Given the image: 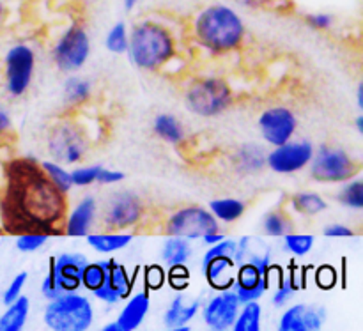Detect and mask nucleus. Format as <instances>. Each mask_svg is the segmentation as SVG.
Returning <instances> with one entry per match:
<instances>
[{
  "label": "nucleus",
  "mask_w": 363,
  "mask_h": 331,
  "mask_svg": "<svg viewBox=\"0 0 363 331\" xmlns=\"http://www.w3.org/2000/svg\"><path fill=\"white\" fill-rule=\"evenodd\" d=\"M240 6L252 7V9H261V7H268L273 0H236Z\"/></svg>",
  "instance_id": "3c124183"
},
{
  "label": "nucleus",
  "mask_w": 363,
  "mask_h": 331,
  "mask_svg": "<svg viewBox=\"0 0 363 331\" xmlns=\"http://www.w3.org/2000/svg\"><path fill=\"white\" fill-rule=\"evenodd\" d=\"M123 2H124V7H126L128 11H131L133 7H137V4L140 2V0H123Z\"/></svg>",
  "instance_id": "5fc2aeb1"
},
{
  "label": "nucleus",
  "mask_w": 363,
  "mask_h": 331,
  "mask_svg": "<svg viewBox=\"0 0 363 331\" xmlns=\"http://www.w3.org/2000/svg\"><path fill=\"white\" fill-rule=\"evenodd\" d=\"M337 201L346 208L360 211L363 209V181L362 179H350L346 181L342 190L339 191Z\"/></svg>",
  "instance_id": "c9c22d12"
},
{
  "label": "nucleus",
  "mask_w": 363,
  "mask_h": 331,
  "mask_svg": "<svg viewBox=\"0 0 363 331\" xmlns=\"http://www.w3.org/2000/svg\"><path fill=\"white\" fill-rule=\"evenodd\" d=\"M357 130L358 133H363V116L357 117Z\"/></svg>",
  "instance_id": "13d9d810"
},
{
  "label": "nucleus",
  "mask_w": 363,
  "mask_h": 331,
  "mask_svg": "<svg viewBox=\"0 0 363 331\" xmlns=\"http://www.w3.org/2000/svg\"><path fill=\"white\" fill-rule=\"evenodd\" d=\"M238 170L245 174H254L266 165V155L259 145H243L234 156Z\"/></svg>",
  "instance_id": "c85d7f7f"
},
{
  "label": "nucleus",
  "mask_w": 363,
  "mask_h": 331,
  "mask_svg": "<svg viewBox=\"0 0 363 331\" xmlns=\"http://www.w3.org/2000/svg\"><path fill=\"white\" fill-rule=\"evenodd\" d=\"M163 264L167 268H174V266H186V262L191 257V245L188 240L183 237L169 236L162 245V252H160Z\"/></svg>",
  "instance_id": "b1692460"
},
{
  "label": "nucleus",
  "mask_w": 363,
  "mask_h": 331,
  "mask_svg": "<svg viewBox=\"0 0 363 331\" xmlns=\"http://www.w3.org/2000/svg\"><path fill=\"white\" fill-rule=\"evenodd\" d=\"M245 209L247 206L240 198H216L209 202V213L215 216L216 222L222 223L238 222L245 215Z\"/></svg>",
  "instance_id": "a878e982"
},
{
  "label": "nucleus",
  "mask_w": 363,
  "mask_h": 331,
  "mask_svg": "<svg viewBox=\"0 0 363 331\" xmlns=\"http://www.w3.org/2000/svg\"><path fill=\"white\" fill-rule=\"evenodd\" d=\"M262 229H264L266 236L269 237H284L286 234L293 232V223H291L289 216L284 211L277 209V211H269L262 220Z\"/></svg>",
  "instance_id": "2f4dec72"
},
{
  "label": "nucleus",
  "mask_w": 363,
  "mask_h": 331,
  "mask_svg": "<svg viewBox=\"0 0 363 331\" xmlns=\"http://www.w3.org/2000/svg\"><path fill=\"white\" fill-rule=\"evenodd\" d=\"M99 331H121V330L117 328V325H116V322H108V325H105V326H103V328L99 330Z\"/></svg>",
  "instance_id": "6e6d98bb"
},
{
  "label": "nucleus",
  "mask_w": 363,
  "mask_h": 331,
  "mask_svg": "<svg viewBox=\"0 0 363 331\" xmlns=\"http://www.w3.org/2000/svg\"><path fill=\"white\" fill-rule=\"evenodd\" d=\"M326 308L311 303H294L282 312L277 331H323Z\"/></svg>",
  "instance_id": "dca6fc26"
},
{
  "label": "nucleus",
  "mask_w": 363,
  "mask_h": 331,
  "mask_svg": "<svg viewBox=\"0 0 363 331\" xmlns=\"http://www.w3.org/2000/svg\"><path fill=\"white\" fill-rule=\"evenodd\" d=\"M142 213H144V206L138 195L131 191H117L110 197L103 209V227L110 232H124L140 222Z\"/></svg>",
  "instance_id": "f8f14e48"
},
{
  "label": "nucleus",
  "mask_w": 363,
  "mask_h": 331,
  "mask_svg": "<svg viewBox=\"0 0 363 331\" xmlns=\"http://www.w3.org/2000/svg\"><path fill=\"white\" fill-rule=\"evenodd\" d=\"M106 271H108V261L87 262L84 273H82V287L89 293H94L105 282Z\"/></svg>",
  "instance_id": "473e14b6"
},
{
  "label": "nucleus",
  "mask_w": 363,
  "mask_h": 331,
  "mask_svg": "<svg viewBox=\"0 0 363 331\" xmlns=\"http://www.w3.org/2000/svg\"><path fill=\"white\" fill-rule=\"evenodd\" d=\"M169 276H167V280H169L170 286L174 287L176 291H183L186 289L188 284H190V273H188V269L184 268V266H174V268H169Z\"/></svg>",
  "instance_id": "79ce46f5"
},
{
  "label": "nucleus",
  "mask_w": 363,
  "mask_h": 331,
  "mask_svg": "<svg viewBox=\"0 0 363 331\" xmlns=\"http://www.w3.org/2000/svg\"><path fill=\"white\" fill-rule=\"evenodd\" d=\"M229 331H262V307L259 301L241 305L240 314Z\"/></svg>",
  "instance_id": "cd10ccee"
},
{
  "label": "nucleus",
  "mask_w": 363,
  "mask_h": 331,
  "mask_svg": "<svg viewBox=\"0 0 363 331\" xmlns=\"http://www.w3.org/2000/svg\"><path fill=\"white\" fill-rule=\"evenodd\" d=\"M284 240V248L286 252H289L291 255L294 257H305L312 252L314 248V236L311 234H296V232H289L282 237Z\"/></svg>",
  "instance_id": "e433bc0d"
},
{
  "label": "nucleus",
  "mask_w": 363,
  "mask_h": 331,
  "mask_svg": "<svg viewBox=\"0 0 363 331\" xmlns=\"http://www.w3.org/2000/svg\"><path fill=\"white\" fill-rule=\"evenodd\" d=\"M234 252H236V240L225 237L220 243L211 245L202 255V275L211 289L225 291L233 287L238 268L234 262Z\"/></svg>",
  "instance_id": "6e6552de"
},
{
  "label": "nucleus",
  "mask_w": 363,
  "mask_h": 331,
  "mask_svg": "<svg viewBox=\"0 0 363 331\" xmlns=\"http://www.w3.org/2000/svg\"><path fill=\"white\" fill-rule=\"evenodd\" d=\"M300 291V284H298V279L294 273H287V275H282V279L279 280V286H277L275 293H273L272 303L275 305L277 308H282L289 303L294 298V294Z\"/></svg>",
  "instance_id": "f704fd0d"
},
{
  "label": "nucleus",
  "mask_w": 363,
  "mask_h": 331,
  "mask_svg": "<svg viewBox=\"0 0 363 331\" xmlns=\"http://www.w3.org/2000/svg\"><path fill=\"white\" fill-rule=\"evenodd\" d=\"M220 222L209 213V209L201 206H188L177 209L169 216L165 225L167 236L183 237L188 241L204 240L209 234L220 232Z\"/></svg>",
  "instance_id": "1a4fd4ad"
},
{
  "label": "nucleus",
  "mask_w": 363,
  "mask_h": 331,
  "mask_svg": "<svg viewBox=\"0 0 363 331\" xmlns=\"http://www.w3.org/2000/svg\"><path fill=\"white\" fill-rule=\"evenodd\" d=\"M43 170L46 172V176L52 179V183L59 188L64 193H69L71 188H73V181H71V172L64 169L60 163L57 162H41Z\"/></svg>",
  "instance_id": "4c0bfd02"
},
{
  "label": "nucleus",
  "mask_w": 363,
  "mask_h": 331,
  "mask_svg": "<svg viewBox=\"0 0 363 331\" xmlns=\"http://www.w3.org/2000/svg\"><path fill=\"white\" fill-rule=\"evenodd\" d=\"M124 179L123 172H117V170H108V169H101L98 176V183L99 184H117Z\"/></svg>",
  "instance_id": "8fccbe9b"
},
{
  "label": "nucleus",
  "mask_w": 363,
  "mask_h": 331,
  "mask_svg": "<svg viewBox=\"0 0 363 331\" xmlns=\"http://www.w3.org/2000/svg\"><path fill=\"white\" fill-rule=\"evenodd\" d=\"M357 99H358V108H363V85H358V91H357Z\"/></svg>",
  "instance_id": "864d4df0"
},
{
  "label": "nucleus",
  "mask_w": 363,
  "mask_h": 331,
  "mask_svg": "<svg viewBox=\"0 0 363 331\" xmlns=\"http://www.w3.org/2000/svg\"><path fill=\"white\" fill-rule=\"evenodd\" d=\"M209 331H216V330H209Z\"/></svg>",
  "instance_id": "052dcab7"
},
{
  "label": "nucleus",
  "mask_w": 363,
  "mask_h": 331,
  "mask_svg": "<svg viewBox=\"0 0 363 331\" xmlns=\"http://www.w3.org/2000/svg\"><path fill=\"white\" fill-rule=\"evenodd\" d=\"M41 293L43 296L46 298V300H55L57 296H60V291L59 287H57V282H55V276H53V271L52 268L48 266V273H46V276L43 279V284H41Z\"/></svg>",
  "instance_id": "49530a36"
},
{
  "label": "nucleus",
  "mask_w": 363,
  "mask_h": 331,
  "mask_svg": "<svg viewBox=\"0 0 363 331\" xmlns=\"http://www.w3.org/2000/svg\"><path fill=\"white\" fill-rule=\"evenodd\" d=\"M35 69V53L25 43L13 45L4 57L6 91L13 98H21L32 84Z\"/></svg>",
  "instance_id": "9d476101"
},
{
  "label": "nucleus",
  "mask_w": 363,
  "mask_h": 331,
  "mask_svg": "<svg viewBox=\"0 0 363 331\" xmlns=\"http://www.w3.org/2000/svg\"><path fill=\"white\" fill-rule=\"evenodd\" d=\"M128 57L144 71H158L177 57L174 32L158 20H142L130 30Z\"/></svg>",
  "instance_id": "7ed1b4c3"
},
{
  "label": "nucleus",
  "mask_w": 363,
  "mask_h": 331,
  "mask_svg": "<svg viewBox=\"0 0 363 331\" xmlns=\"http://www.w3.org/2000/svg\"><path fill=\"white\" fill-rule=\"evenodd\" d=\"M323 234H325L326 237H330V240H346V237L354 236V230L342 225V223H332V225L325 227Z\"/></svg>",
  "instance_id": "de8ad7c7"
},
{
  "label": "nucleus",
  "mask_w": 363,
  "mask_h": 331,
  "mask_svg": "<svg viewBox=\"0 0 363 331\" xmlns=\"http://www.w3.org/2000/svg\"><path fill=\"white\" fill-rule=\"evenodd\" d=\"M165 271L160 266H151V268L145 269V286H147V291L160 289L165 284Z\"/></svg>",
  "instance_id": "a18cd8bd"
},
{
  "label": "nucleus",
  "mask_w": 363,
  "mask_h": 331,
  "mask_svg": "<svg viewBox=\"0 0 363 331\" xmlns=\"http://www.w3.org/2000/svg\"><path fill=\"white\" fill-rule=\"evenodd\" d=\"M291 208L303 216H315L326 211L328 204L315 191H300V193H294L291 197Z\"/></svg>",
  "instance_id": "c756f323"
},
{
  "label": "nucleus",
  "mask_w": 363,
  "mask_h": 331,
  "mask_svg": "<svg viewBox=\"0 0 363 331\" xmlns=\"http://www.w3.org/2000/svg\"><path fill=\"white\" fill-rule=\"evenodd\" d=\"M91 55V38L82 23H71L53 45L52 57L64 73L80 71Z\"/></svg>",
  "instance_id": "0eeeda50"
},
{
  "label": "nucleus",
  "mask_w": 363,
  "mask_h": 331,
  "mask_svg": "<svg viewBox=\"0 0 363 331\" xmlns=\"http://www.w3.org/2000/svg\"><path fill=\"white\" fill-rule=\"evenodd\" d=\"M85 240H87L89 247L98 254H113V252L126 248L133 241V236L128 232H98L89 234Z\"/></svg>",
  "instance_id": "393cba45"
},
{
  "label": "nucleus",
  "mask_w": 363,
  "mask_h": 331,
  "mask_svg": "<svg viewBox=\"0 0 363 331\" xmlns=\"http://www.w3.org/2000/svg\"><path fill=\"white\" fill-rule=\"evenodd\" d=\"M4 18H6V2L0 0V23L4 21Z\"/></svg>",
  "instance_id": "4d7b16f0"
},
{
  "label": "nucleus",
  "mask_w": 363,
  "mask_h": 331,
  "mask_svg": "<svg viewBox=\"0 0 363 331\" xmlns=\"http://www.w3.org/2000/svg\"><path fill=\"white\" fill-rule=\"evenodd\" d=\"M194 41L213 55H223L240 48L247 35L243 18L225 4L204 7L191 23Z\"/></svg>",
  "instance_id": "f03ea898"
},
{
  "label": "nucleus",
  "mask_w": 363,
  "mask_h": 331,
  "mask_svg": "<svg viewBox=\"0 0 363 331\" xmlns=\"http://www.w3.org/2000/svg\"><path fill=\"white\" fill-rule=\"evenodd\" d=\"M269 282H272V276L259 271L250 262H243L236 268V275H234L230 289L238 296L240 303L245 305L261 300L266 291L269 289Z\"/></svg>",
  "instance_id": "a211bd4d"
},
{
  "label": "nucleus",
  "mask_w": 363,
  "mask_h": 331,
  "mask_svg": "<svg viewBox=\"0 0 363 331\" xmlns=\"http://www.w3.org/2000/svg\"><path fill=\"white\" fill-rule=\"evenodd\" d=\"M27 279H28L27 271H21V273H18L13 280H11L9 286L6 287V291H4V294H2V303L6 305V307L7 305L14 303V301H16L20 296H23V289H25V286H27Z\"/></svg>",
  "instance_id": "ea45409f"
},
{
  "label": "nucleus",
  "mask_w": 363,
  "mask_h": 331,
  "mask_svg": "<svg viewBox=\"0 0 363 331\" xmlns=\"http://www.w3.org/2000/svg\"><path fill=\"white\" fill-rule=\"evenodd\" d=\"M101 165H89V167H80V169L71 170V181H73V186H91V184L98 183V176L101 172Z\"/></svg>",
  "instance_id": "58836bf2"
},
{
  "label": "nucleus",
  "mask_w": 363,
  "mask_h": 331,
  "mask_svg": "<svg viewBox=\"0 0 363 331\" xmlns=\"http://www.w3.org/2000/svg\"><path fill=\"white\" fill-rule=\"evenodd\" d=\"M314 145L307 140L294 142L273 147L269 155H266V167L277 174H294L308 167L314 156Z\"/></svg>",
  "instance_id": "ddd939ff"
},
{
  "label": "nucleus",
  "mask_w": 363,
  "mask_h": 331,
  "mask_svg": "<svg viewBox=\"0 0 363 331\" xmlns=\"http://www.w3.org/2000/svg\"><path fill=\"white\" fill-rule=\"evenodd\" d=\"M48 149L50 155L53 156V162L60 163V165L62 163L74 165V163L82 162L87 152V137L78 124L71 123V120H62V123H57L50 131Z\"/></svg>",
  "instance_id": "9b49d317"
},
{
  "label": "nucleus",
  "mask_w": 363,
  "mask_h": 331,
  "mask_svg": "<svg viewBox=\"0 0 363 331\" xmlns=\"http://www.w3.org/2000/svg\"><path fill=\"white\" fill-rule=\"evenodd\" d=\"M67 213V193L52 183L38 159L14 156L2 163L0 229L4 234L64 236Z\"/></svg>",
  "instance_id": "f257e3e1"
},
{
  "label": "nucleus",
  "mask_w": 363,
  "mask_h": 331,
  "mask_svg": "<svg viewBox=\"0 0 363 331\" xmlns=\"http://www.w3.org/2000/svg\"><path fill=\"white\" fill-rule=\"evenodd\" d=\"M92 94V84L87 78L80 77H71L67 78L66 84H64V98L66 103L71 106L84 105Z\"/></svg>",
  "instance_id": "7c9ffc66"
},
{
  "label": "nucleus",
  "mask_w": 363,
  "mask_h": 331,
  "mask_svg": "<svg viewBox=\"0 0 363 331\" xmlns=\"http://www.w3.org/2000/svg\"><path fill=\"white\" fill-rule=\"evenodd\" d=\"M50 237L45 236V234H35V232H28V234H21V236H16V248L23 254H30V252L39 250L41 247H45L46 241Z\"/></svg>",
  "instance_id": "a19ab883"
},
{
  "label": "nucleus",
  "mask_w": 363,
  "mask_h": 331,
  "mask_svg": "<svg viewBox=\"0 0 363 331\" xmlns=\"http://www.w3.org/2000/svg\"><path fill=\"white\" fill-rule=\"evenodd\" d=\"M98 215V202L94 197H84L71 213H67L64 236L67 237H87Z\"/></svg>",
  "instance_id": "412c9836"
},
{
  "label": "nucleus",
  "mask_w": 363,
  "mask_h": 331,
  "mask_svg": "<svg viewBox=\"0 0 363 331\" xmlns=\"http://www.w3.org/2000/svg\"><path fill=\"white\" fill-rule=\"evenodd\" d=\"M241 303L233 289L216 291L204 305H201V315L209 330L229 331L240 314Z\"/></svg>",
  "instance_id": "4468645a"
},
{
  "label": "nucleus",
  "mask_w": 363,
  "mask_h": 331,
  "mask_svg": "<svg viewBox=\"0 0 363 331\" xmlns=\"http://www.w3.org/2000/svg\"><path fill=\"white\" fill-rule=\"evenodd\" d=\"M149 310H151V294H149V291L144 289L138 291V293H131V296L126 298L123 310L117 315V328L121 331H137L144 325Z\"/></svg>",
  "instance_id": "aec40b11"
},
{
  "label": "nucleus",
  "mask_w": 363,
  "mask_h": 331,
  "mask_svg": "<svg viewBox=\"0 0 363 331\" xmlns=\"http://www.w3.org/2000/svg\"><path fill=\"white\" fill-rule=\"evenodd\" d=\"M311 165L312 179L318 183H346L358 174L360 167L344 149L321 145L314 151Z\"/></svg>",
  "instance_id": "423d86ee"
},
{
  "label": "nucleus",
  "mask_w": 363,
  "mask_h": 331,
  "mask_svg": "<svg viewBox=\"0 0 363 331\" xmlns=\"http://www.w3.org/2000/svg\"><path fill=\"white\" fill-rule=\"evenodd\" d=\"M188 110L201 117H216L233 105V89L218 77H206L191 82L184 94Z\"/></svg>",
  "instance_id": "39448f33"
},
{
  "label": "nucleus",
  "mask_w": 363,
  "mask_h": 331,
  "mask_svg": "<svg viewBox=\"0 0 363 331\" xmlns=\"http://www.w3.org/2000/svg\"><path fill=\"white\" fill-rule=\"evenodd\" d=\"M128 41H130V30L124 21H117L112 25L105 38V46L108 52L116 53V55H123L128 52Z\"/></svg>",
  "instance_id": "72a5a7b5"
},
{
  "label": "nucleus",
  "mask_w": 363,
  "mask_h": 331,
  "mask_svg": "<svg viewBox=\"0 0 363 331\" xmlns=\"http://www.w3.org/2000/svg\"><path fill=\"white\" fill-rule=\"evenodd\" d=\"M296 128V116L293 110L286 106H273V108L264 110L259 117V130H261L262 138L273 147L293 140Z\"/></svg>",
  "instance_id": "2eb2a0df"
},
{
  "label": "nucleus",
  "mask_w": 363,
  "mask_h": 331,
  "mask_svg": "<svg viewBox=\"0 0 363 331\" xmlns=\"http://www.w3.org/2000/svg\"><path fill=\"white\" fill-rule=\"evenodd\" d=\"M94 319L92 301L78 291L50 300L43 312V321L50 331H89L94 325Z\"/></svg>",
  "instance_id": "20e7f679"
},
{
  "label": "nucleus",
  "mask_w": 363,
  "mask_h": 331,
  "mask_svg": "<svg viewBox=\"0 0 363 331\" xmlns=\"http://www.w3.org/2000/svg\"><path fill=\"white\" fill-rule=\"evenodd\" d=\"M222 240H225V234L222 232V230H220V232H215V234H209V236H206L204 240V243L208 245V247H211V245H216V243H220V241Z\"/></svg>",
  "instance_id": "603ef678"
},
{
  "label": "nucleus",
  "mask_w": 363,
  "mask_h": 331,
  "mask_svg": "<svg viewBox=\"0 0 363 331\" xmlns=\"http://www.w3.org/2000/svg\"><path fill=\"white\" fill-rule=\"evenodd\" d=\"M87 257L84 254L66 252L50 259L48 266L55 276L57 287L60 293H77L82 287V273L87 266Z\"/></svg>",
  "instance_id": "f3484780"
},
{
  "label": "nucleus",
  "mask_w": 363,
  "mask_h": 331,
  "mask_svg": "<svg viewBox=\"0 0 363 331\" xmlns=\"http://www.w3.org/2000/svg\"><path fill=\"white\" fill-rule=\"evenodd\" d=\"M305 23L315 30H328L333 25V16L328 13H311L305 16Z\"/></svg>",
  "instance_id": "c03bdc74"
},
{
  "label": "nucleus",
  "mask_w": 363,
  "mask_h": 331,
  "mask_svg": "<svg viewBox=\"0 0 363 331\" xmlns=\"http://www.w3.org/2000/svg\"><path fill=\"white\" fill-rule=\"evenodd\" d=\"M13 138H14L13 119H11L9 113L6 112V108L0 106V147L9 144Z\"/></svg>",
  "instance_id": "37998d69"
},
{
  "label": "nucleus",
  "mask_w": 363,
  "mask_h": 331,
  "mask_svg": "<svg viewBox=\"0 0 363 331\" xmlns=\"http://www.w3.org/2000/svg\"><path fill=\"white\" fill-rule=\"evenodd\" d=\"M337 276L335 271L332 268H321L318 271V286L323 287V289H330V287L335 286Z\"/></svg>",
  "instance_id": "09e8293b"
},
{
  "label": "nucleus",
  "mask_w": 363,
  "mask_h": 331,
  "mask_svg": "<svg viewBox=\"0 0 363 331\" xmlns=\"http://www.w3.org/2000/svg\"><path fill=\"white\" fill-rule=\"evenodd\" d=\"M199 312H201V301H186L183 294H177L163 314V325H165V328L188 326L197 318Z\"/></svg>",
  "instance_id": "4be33fe9"
},
{
  "label": "nucleus",
  "mask_w": 363,
  "mask_h": 331,
  "mask_svg": "<svg viewBox=\"0 0 363 331\" xmlns=\"http://www.w3.org/2000/svg\"><path fill=\"white\" fill-rule=\"evenodd\" d=\"M30 315V300L20 296L14 303L7 305L0 315V331H23Z\"/></svg>",
  "instance_id": "5701e85b"
},
{
  "label": "nucleus",
  "mask_w": 363,
  "mask_h": 331,
  "mask_svg": "<svg viewBox=\"0 0 363 331\" xmlns=\"http://www.w3.org/2000/svg\"><path fill=\"white\" fill-rule=\"evenodd\" d=\"M152 131L158 138L169 142V144H181L184 140V128L170 113H160L152 123Z\"/></svg>",
  "instance_id": "bb28decb"
},
{
  "label": "nucleus",
  "mask_w": 363,
  "mask_h": 331,
  "mask_svg": "<svg viewBox=\"0 0 363 331\" xmlns=\"http://www.w3.org/2000/svg\"><path fill=\"white\" fill-rule=\"evenodd\" d=\"M133 286L135 282L128 269L119 264L116 259H108V271H106L105 282L98 291L92 293V296L106 305H116L131 296Z\"/></svg>",
  "instance_id": "6ab92c4d"
},
{
  "label": "nucleus",
  "mask_w": 363,
  "mask_h": 331,
  "mask_svg": "<svg viewBox=\"0 0 363 331\" xmlns=\"http://www.w3.org/2000/svg\"><path fill=\"white\" fill-rule=\"evenodd\" d=\"M165 331H191L190 326H177V328H167Z\"/></svg>",
  "instance_id": "bf43d9fd"
}]
</instances>
